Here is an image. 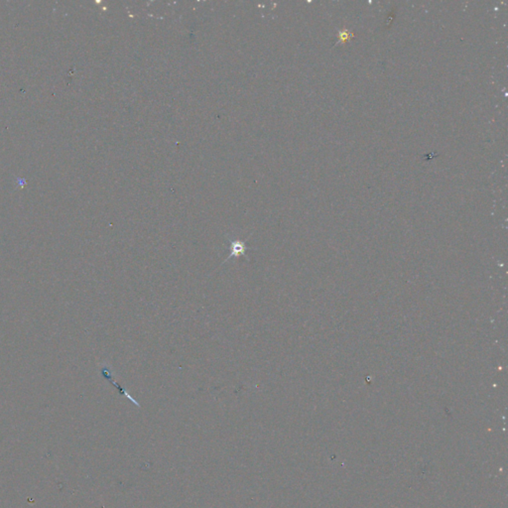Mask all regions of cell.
<instances>
[{
	"label": "cell",
	"instance_id": "cell-1",
	"mask_svg": "<svg viewBox=\"0 0 508 508\" xmlns=\"http://www.w3.org/2000/svg\"><path fill=\"white\" fill-rule=\"evenodd\" d=\"M226 237H227V240L229 242V251H230V253H229V255L223 260V262L221 264V266L223 265L226 261L230 260L231 258H238L240 256L245 257L247 259V261H249V258L246 255V251L249 248L246 246L245 241H241L240 239L232 238L229 235H227Z\"/></svg>",
	"mask_w": 508,
	"mask_h": 508
},
{
	"label": "cell",
	"instance_id": "cell-2",
	"mask_svg": "<svg viewBox=\"0 0 508 508\" xmlns=\"http://www.w3.org/2000/svg\"><path fill=\"white\" fill-rule=\"evenodd\" d=\"M102 369H103V373H104L105 377H106V378H108V379H110V381L112 382V384H114V386H116V387H117V389L119 390L120 394H121V395L126 396V397L128 398L132 403H134L136 406L140 407V404H139V403H138V402H137V401H136V400H135V399H134V398H133V397H132L128 392H127V390H125L123 387H121L120 385H118V383H117V382H115V381L112 379V373H111V371L109 370V368H108L107 366H104Z\"/></svg>",
	"mask_w": 508,
	"mask_h": 508
},
{
	"label": "cell",
	"instance_id": "cell-3",
	"mask_svg": "<svg viewBox=\"0 0 508 508\" xmlns=\"http://www.w3.org/2000/svg\"><path fill=\"white\" fill-rule=\"evenodd\" d=\"M349 33H347V32H341V40L346 41V40H348V39H349Z\"/></svg>",
	"mask_w": 508,
	"mask_h": 508
}]
</instances>
